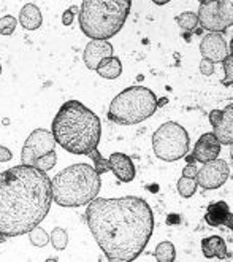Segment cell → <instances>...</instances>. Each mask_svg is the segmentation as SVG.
I'll return each mask as SVG.
<instances>
[{"instance_id": "d4e9b609", "label": "cell", "mask_w": 233, "mask_h": 262, "mask_svg": "<svg viewBox=\"0 0 233 262\" xmlns=\"http://www.w3.org/2000/svg\"><path fill=\"white\" fill-rule=\"evenodd\" d=\"M56 162H57V154H56V151L53 149V151H50V152L43 154L41 158H38V159L34 162V167H37L38 170L48 172V170H51V168L56 165Z\"/></svg>"}, {"instance_id": "4dcf8cb0", "label": "cell", "mask_w": 233, "mask_h": 262, "mask_svg": "<svg viewBox=\"0 0 233 262\" xmlns=\"http://www.w3.org/2000/svg\"><path fill=\"white\" fill-rule=\"evenodd\" d=\"M13 158V152L7 146H0V162H8Z\"/></svg>"}, {"instance_id": "ac0fdd59", "label": "cell", "mask_w": 233, "mask_h": 262, "mask_svg": "<svg viewBox=\"0 0 233 262\" xmlns=\"http://www.w3.org/2000/svg\"><path fill=\"white\" fill-rule=\"evenodd\" d=\"M19 23L26 30H37L41 23V11L35 4H26L19 11Z\"/></svg>"}, {"instance_id": "1f68e13d", "label": "cell", "mask_w": 233, "mask_h": 262, "mask_svg": "<svg viewBox=\"0 0 233 262\" xmlns=\"http://www.w3.org/2000/svg\"><path fill=\"white\" fill-rule=\"evenodd\" d=\"M181 223V218H179V214H170L168 216V220H167V224H170V226H175V224H179Z\"/></svg>"}, {"instance_id": "3957f363", "label": "cell", "mask_w": 233, "mask_h": 262, "mask_svg": "<svg viewBox=\"0 0 233 262\" xmlns=\"http://www.w3.org/2000/svg\"><path fill=\"white\" fill-rule=\"evenodd\" d=\"M51 134L62 149L94 161L96 170L102 175L108 172V159L99 152L102 138L100 118L78 100H68L56 113Z\"/></svg>"}, {"instance_id": "277c9868", "label": "cell", "mask_w": 233, "mask_h": 262, "mask_svg": "<svg viewBox=\"0 0 233 262\" xmlns=\"http://www.w3.org/2000/svg\"><path fill=\"white\" fill-rule=\"evenodd\" d=\"M100 186V173L89 164H73L51 180L53 200L67 208L87 205L99 195Z\"/></svg>"}, {"instance_id": "5b68a950", "label": "cell", "mask_w": 233, "mask_h": 262, "mask_svg": "<svg viewBox=\"0 0 233 262\" xmlns=\"http://www.w3.org/2000/svg\"><path fill=\"white\" fill-rule=\"evenodd\" d=\"M130 7V0H84L78 16L83 34L92 40L114 37L126 24Z\"/></svg>"}, {"instance_id": "f546056e", "label": "cell", "mask_w": 233, "mask_h": 262, "mask_svg": "<svg viewBox=\"0 0 233 262\" xmlns=\"http://www.w3.org/2000/svg\"><path fill=\"white\" fill-rule=\"evenodd\" d=\"M73 19H75V8H70L62 14V23H64V26H72Z\"/></svg>"}, {"instance_id": "9c48e42d", "label": "cell", "mask_w": 233, "mask_h": 262, "mask_svg": "<svg viewBox=\"0 0 233 262\" xmlns=\"http://www.w3.org/2000/svg\"><path fill=\"white\" fill-rule=\"evenodd\" d=\"M56 146V140L50 130L35 129L27 137V140L21 151V159L26 165H34V162L41 158L43 154L53 151Z\"/></svg>"}, {"instance_id": "5bb4252c", "label": "cell", "mask_w": 233, "mask_h": 262, "mask_svg": "<svg viewBox=\"0 0 233 262\" xmlns=\"http://www.w3.org/2000/svg\"><path fill=\"white\" fill-rule=\"evenodd\" d=\"M113 54L114 48L108 40H90L84 48L83 59L89 70H96L103 59L111 57Z\"/></svg>"}, {"instance_id": "44dd1931", "label": "cell", "mask_w": 233, "mask_h": 262, "mask_svg": "<svg viewBox=\"0 0 233 262\" xmlns=\"http://www.w3.org/2000/svg\"><path fill=\"white\" fill-rule=\"evenodd\" d=\"M195 191H197V180L195 178L181 177L178 180V192L181 197L189 199L195 194Z\"/></svg>"}, {"instance_id": "ffe728a7", "label": "cell", "mask_w": 233, "mask_h": 262, "mask_svg": "<svg viewBox=\"0 0 233 262\" xmlns=\"http://www.w3.org/2000/svg\"><path fill=\"white\" fill-rule=\"evenodd\" d=\"M154 256L159 262H175L176 260V250L172 242H162L157 245L154 251Z\"/></svg>"}, {"instance_id": "2e32d148", "label": "cell", "mask_w": 233, "mask_h": 262, "mask_svg": "<svg viewBox=\"0 0 233 262\" xmlns=\"http://www.w3.org/2000/svg\"><path fill=\"white\" fill-rule=\"evenodd\" d=\"M233 216H231V210L228 207L227 202L224 200H219V202H213L206 207V213H205V221L206 224H209L211 227H219V226H227L228 229L233 227L231 223Z\"/></svg>"}, {"instance_id": "9a60e30c", "label": "cell", "mask_w": 233, "mask_h": 262, "mask_svg": "<svg viewBox=\"0 0 233 262\" xmlns=\"http://www.w3.org/2000/svg\"><path fill=\"white\" fill-rule=\"evenodd\" d=\"M108 168H110L114 173V177L122 183H130L136 175L132 159L124 152H113L111 156L108 158Z\"/></svg>"}, {"instance_id": "4316f807", "label": "cell", "mask_w": 233, "mask_h": 262, "mask_svg": "<svg viewBox=\"0 0 233 262\" xmlns=\"http://www.w3.org/2000/svg\"><path fill=\"white\" fill-rule=\"evenodd\" d=\"M222 64H224V72H225L222 83L225 86H231V69H233V56H231V53L222 60Z\"/></svg>"}, {"instance_id": "52a82bcc", "label": "cell", "mask_w": 233, "mask_h": 262, "mask_svg": "<svg viewBox=\"0 0 233 262\" xmlns=\"http://www.w3.org/2000/svg\"><path fill=\"white\" fill-rule=\"evenodd\" d=\"M191 148L189 134L181 124L168 121L152 135V149L160 161L175 162L182 159Z\"/></svg>"}, {"instance_id": "7c38bea8", "label": "cell", "mask_w": 233, "mask_h": 262, "mask_svg": "<svg viewBox=\"0 0 233 262\" xmlns=\"http://www.w3.org/2000/svg\"><path fill=\"white\" fill-rule=\"evenodd\" d=\"M221 146L222 145L219 143V140H217L213 132L203 134L197 140L192 154L185 159H188V164H195V162L205 164V162L214 161L221 154Z\"/></svg>"}, {"instance_id": "484cf974", "label": "cell", "mask_w": 233, "mask_h": 262, "mask_svg": "<svg viewBox=\"0 0 233 262\" xmlns=\"http://www.w3.org/2000/svg\"><path fill=\"white\" fill-rule=\"evenodd\" d=\"M16 24H18V19L11 16V14L0 18V35H11L14 30H16Z\"/></svg>"}, {"instance_id": "4fadbf2b", "label": "cell", "mask_w": 233, "mask_h": 262, "mask_svg": "<svg viewBox=\"0 0 233 262\" xmlns=\"http://www.w3.org/2000/svg\"><path fill=\"white\" fill-rule=\"evenodd\" d=\"M200 53L203 56V59L211 60L214 64V62H222L230 54V48L221 34H208L200 43Z\"/></svg>"}, {"instance_id": "d6a6232c", "label": "cell", "mask_w": 233, "mask_h": 262, "mask_svg": "<svg viewBox=\"0 0 233 262\" xmlns=\"http://www.w3.org/2000/svg\"><path fill=\"white\" fill-rule=\"evenodd\" d=\"M0 73H2V66H0Z\"/></svg>"}, {"instance_id": "ba28073f", "label": "cell", "mask_w": 233, "mask_h": 262, "mask_svg": "<svg viewBox=\"0 0 233 262\" xmlns=\"http://www.w3.org/2000/svg\"><path fill=\"white\" fill-rule=\"evenodd\" d=\"M198 24L209 34H222L233 24L231 0H201L198 7Z\"/></svg>"}, {"instance_id": "6da1fadb", "label": "cell", "mask_w": 233, "mask_h": 262, "mask_svg": "<svg viewBox=\"0 0 233 262\" xmlns=\"http://www.w3.org/2000/svg\"><path fill=\"white\" fill-rule=\"evenodd\" d=\"M86 221L100 250L111 262H132L154 232L152 208L145 199L96 197L86 208Z\"/></svg>"}, {"instance_id": "f1b7e54d", "label": "cell", "mask_w": 233, "mask_h": 262, "mask_svg": "<svg viewBox=\"0 0 233 262\" xmlns=\"http://www.w3.org/2000/svg\"><path fill=\"white\" fill-rule=\"evenodd\" d=\"M198 168L195 167V164H188L182 168V177H188V178H195Z\"/></svg>"}, {"instance_id": "83f0119b", "label": "cell", "mask_w": 233, "mask_h": 262, "mask_svg": "<svg viewBox=\"0 0 233 262\" xmlns=\"http://www.w3.org/2000/svg\"><path fill=\"white\" fill-rule=\"evenodd\" d=\"M200 72L209 76L214 73V64L211 62V60H206V59H201V62H200Z\"/></svg>"}, {"instance_id": "8fae6325", "label": "cell", "mask_w": 233, "mask_h": 262, "mask_svg": "<svg viewBox=\"0 0 233 262\" xmlns=\"http://www.w3.org/2000/svg\"><path fill=\"white\" fill-rule=\"evenodd\" d=\"M209 122L219 143L230 146L233 143V105L228 103L224 110H213L209 113Z\"/></svg>"}, {"instance_id": "7a4b0ae2", "label": "cell", "mask_w": 233, "mask_h": 262, "mask_svg": "<svg viewBox=\"0 0 233 262\" xmlns=\"http://www.w3.org/2000/svg\"><path fill=\"white\" fill-rule=\"evenodd\" d=\"M51 178L34 165H16L0 173V235L29 234L51 210Z\"/></svg>"}, {"instance_id": "7402d4cb", "label": "cell", "mask_w": 233, "mask_h": 262, "mask_svg": "<svg viewBox=\"0 0 233 262\" xmlns=\"http://www.w3.org/2000/svg\"><path fill=\"white\" fill-rule=\"evenodd\" d=\"M29 240L34 246H37V248H43V246H46L50 243V235L44 229H41L40 226H35L29 232Z\"/></svg>"}, {"instance_id": "cb8c5ba5", "label": "cell", "mask_w": 233, "mask_h": 262, "mask_svg": "<svg viewBox=\"0 0 233 262\" xmlns=\"http://www.w3.org/2000/svg\"><path fill=\"white\" fill-rule=\"evenodd\" d=\"M176 24L182 30H194L198 26V18L192 11H184L179 14V16H176Z\"/></svg>"}, {"instance_id": "d6986e66", "label": "cell", "mask_w": 233, "mask_h": 262, "mask_svg": "<svg viewBox=\"0 0 233 262\" xmlns=\"http://www.w3.org/2000/svg\"><path fill=\"white\" fill-rule=\"evenodd\" d=\"M96 72L102 76V78H106V80H116V78H119L121 73H122V64H121L119 57L111 56V57L103 59L102 62L97 66Z\"/></svg>"}, {"instance_id": "30bf717a", "label": "cell", "mask_w": 233, "mask_h": 262, "mask_svg": "<svg viewBox=\"0 0 233 262\" xmlns=\"http://www.w3.org/2000/svg\"><path fill=\"white\" fill-rule=\"evenodd\" d=\"M230 177V167L224 159H214L205 162L203 167L198 168L195 180L203 189H217L228 180Z\"/></svg>"}, {"instance_id": "603a6c76", "label": "cell", "mask_w": 233, "mask_h": 262, "mask_svg": "<svg viewBox=\"0 0 233 262\" xmlns=\"http://www.w3.org/2000/svg\"><path fill=\"white\" fill-rule=\"evenodd\" d=\"M53 246L57 250V251H62L67 248V243H68V235H67V230L62 229V227H56L53 232H51V237H50Z\"/></svg>"}, {"instance_id": "8992f818", "label": "cell", "mask_w": 233, "mask_h": 262, "mask_svg": "<svg viewBox=\"0 0 233 262\" xmlns=\"http://www.w3.org/2000/svg\"><path fill=\"white\" fill-rule=\"evenodd\" d=\"M159 108L154 92L145 86H130L111 100L108 118L121 126H133L151 118Z\"/></svg>"}, {"instance_id": "e0dca14e", "label": "cell", "mask_w": 233, "mask_h": 262, "mask_svg": "<svg viewBox=\"0 0 233 262\" xmlns=\"http://www.w3.org/2000/svg\"><path fill=\"white\" fill-rule=\"evenodd\" d=\"M201 251L206 259H230V253L227 251V243L219 235H211L201 240Z\"/></svg>"}]
</instances>
